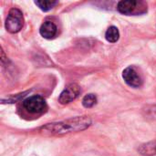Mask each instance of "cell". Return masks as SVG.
<instances>
[{"label": "cell", "instance_id": "ba28073f", "mask_svg": "<svg viewBox=\"0 0 156 156\" xmlns=\"http://www.w3.org/2000/svg\"><path fill=\"white\" fill-rule=\"evenodd\" d=\"M138 151L142 155H154L156 154V142H151V143H147L145 144L141 145Z\"/></svg>", "mask_w": 156, "mask_h": 156}, {"label": "cell", "instance_id": "8fae6325", "mask_svg": "<svg viewBox=\"0 0 156 156\" xmlns=\"http://www.w3.org/2000/svg\"><path fill=\"white\" fill-rule=\"evenodd\" d=\"M97 102V98L94 94H88L82 100V105L85 108H91Z\"/></svg>", "mask_w": 156, "mask_h": 156}, {"label": "cell", "instance_id": "3957f363", "mask_svg": "<svg viewBox=\"0 0 156 156\" xmlns=\"http://www.w3.org/2000/svg\"><path fill=\"white\" fill-rule=\"evenodd\" d=\"M23 24L24 18L22 12L18 8L10 9L5 24L6 30L10 33H17L22 29Z\"/></svg>", "mask_w": 156, "mask_h": 156}, {"label": "cell", "instance_id": "7a4b0ae2", "mask_svg": "<svg viewBox=\"0 0 156 156\" xmlns=\"http://www.w3.org/2000/svg\"><path fill=\"white\" fill-rule=\"evenodd\" d=\"M117 9L121 14L126 16H139L147 12L148 5L144 1L124 0L118 3Z\"/></svg>", "mask_w": 156, "mask_h": 156}, {"label": "cell", "instance_id": "6da1fadb", "mask_svg": "<svg viewBox=\"0 0 156 156\" xmlns=\"http://www.w3.org/2000/svg\"><path fill=\"white\" fill-rule=\"evenodd\" d=\"M91 125V120L87 116L76 117L67 121L48 123L39 129V133L45 135H63L70 133L83 131Z\"/></svg>", "mask_w": 156, "mask_h": 156}, {"label": "cell", "instance_id": "5b68a950", "mask_svg": "<svg viewBox=\"0 0 156 156\" xmlns=\"http://www.w3.org/2000/svg\"><path fill=\"white\" fill-rule=\"evenodd\" d=\"M80 94V88L78 84L72 83L66 87V89L60 93L58 97V102L60 104H68L73 101Z\"/></svg>", "mask_w": 156, "mask_h": 156}, {"label": "cell", "instance_id": "7c38bea8", "mask_svg": "<svg viewBox=\"0 0 156 156\" xmlns=\"http://www.w3.org/2000/svg\"><path fill=\"white\" fill-rule=\"evenodd\" d=\"M145 116L147 118L151 119H156V106H149L146 107L145 110Z\"/></svg>", "mask_w": 156, "mask_h": 156}, {"label": "cell", "instance_id": "8992f818", "mask_svg": "<svg viewBox=\"0 0 156 156\" xmlns=\"http://www.w3.org/2000/svg\"><path fill=\"white\" fill-rule=\"evenodd\" d=\"M124 81L133 88H139L143 85V79L133 67L126 68L122 72Z\"/></svg>", "mask_w": 156, "mask_h": 156}, {"label": "cell", "instance_id": "9c48e42d", "mask_svg": "<svg viewBox=\"0 0 156 156\" xmlns=\"http://www.w3.org/2000/svg\"><path fill=\"white\" fill-rule=\"evenodd\" d=\"M105 37L111 43L117 42L119 40V38H120V33H119L118 28L116 27H114V26L110 27L107 29L106 33H105Z\"/></svg>", "mask_w": 156, "mask_h": 156}, {"label": "cell", "instance_id": "277c9868", "mask_svg": "<svg viewBox=\"0 0 156 156\" xmlns=\"http://www.w3.org/2000/svg\"><path fill=\"white\" fill-rule=\"evenodd\" d=\"M23 107L27 112L33 113V114L43 113L48 109L45 100L41 96H38V95L31 96L26 99L23 101Z\"/></svg>", "mask_w": 156, "mask_h": 156}, {"label": "cell", "instance_id": "30bf717a", "mask_svg": "<svg viewBox=\"0 0 156 156\" xmlns=\"http://www.w3.org/2000/svg\"><path fill=\"white\" fill-rule=\"evenodd\" d=\"M35 4L44 12L49 11L50 9H52L55 5H57L58 4V1H52V0H38V1H35Z\"/></svg>", "mask_w": 156, "mask_h": 156}, {"label": "cell", "instance_id": "52a82bcc", "mask_svg": "<svg viewBox=\"0 0 156 156\" xmlns=\"http://www.w3.org/2000/svg\"><path fill=\"white\" fill-rule=\"evenodd\" d=\"M39 32H40V35L44 38L51 39L56 37L58 28H57V26L52 21H45L41 25Z\"/></svg>", "mask_w": 156, "mask_h": 156}]
</instances>
